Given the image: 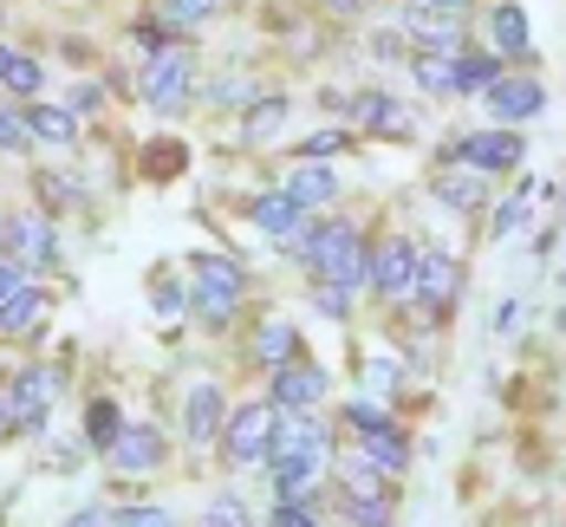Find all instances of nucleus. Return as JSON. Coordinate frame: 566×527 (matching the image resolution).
Masks as SVG:
<instances>
[{"label": "nucleus", "instance_id": "f3484780", "mask_svg": "<svg viewBox=\"0 0 566 527\" xmlns=\"http://www.w3.org/2000/svg\"><path fill=\"white\" fill-rule=\"evenodd\" d=\"M40 319H46V293L40 287H20L0 299V333L7 339H27V333H40Z\"/></svg>", "mask_w": 566, "mask_h": 527}, {"label": "nucleus", "instance_id": "dca6fc26", "mask_svg": "<svg viewBox=\"0 0 566 527\" xmlns=\"http://www.w3.org/2000/svg\"><path fill=\"white\" fill-rule=\"evenodd\" d=\"M352 112H358L365 130H385V137H410V130H417V117L403 112L391 92H358V105H352Z\"/></svg>", "mask_w": 566, "mask_h": 527}, {"label": "nucleus", "instance_id": "72a5a7b5", "mask_svg": "<svg viewBox=\"0 0 566 527\" xmlns=\"http://www.w3.org/2000/svg\"><path fill=\"white\" fill-rule=\"evenodd\" d=\"M112 521L117 527H170V515H164V508H117Z\"/></svg>", "mask_w": 566, "mask_h": 527}, {"label": "nucleus", "instance_id": "e433bc0d", "mask_svg": "<svg viewBox=\"0 0 566 527\" xmlns=\"http://www.w3.org/2000/svg\"><path fill=\"white\" fill-rule=\"evenodd\" d=\"M333 150H345V137H339V130H319V137H306V150H300V157L313 164V157H333Z\"/></svg>", "mask_w": 566, "mask_h": 527}, {"label": "nucleus", "instance_id": "a19ab883", "mask_svg": "<svg viewBox=\"0 0 566 527\" xmlns=\"http://www.w3.org/2000/svg\"><path fill=\"white\" fill-rule=\"evenodd\" d=\"M274 527H319V521H313V508H281Z\"/></svg>", "mask_w": 566, "mask_h": 527}, {"label": "nucleus", "instance_id": "4468645a", "mask_svg": "<svg viewBox=\"0 0 566 527\" xmlns=\"http://www.w3.org/2000/svg\"><path fill=\"white\" fill-rule=\"evenodd\" d=\"M410 274H417V247H410L403 234H391V241L371 254V287L391 293V299H403V293H410Z\"/></svg>", "mask_w": 566, "mask_h": 527}, {"label": "nucleus", "instance_id": "58836bf2", "mask_svg": "<svg viewBox=\"0 0 566 527\" xmlns=\"http://www.w3.org/2000/svg\"><path fill=\"white\" fill-rule=\"evenodd\" d=\"M20 287H27V267L0 254V299H7V293H20Z\"/></svg>", "mask_w": 566, "mask_h": 527}, {"label": "nucleus", "instance_id": "2f4dec72", "mask_svg": "<svg viewBox=\"0 0 566 527\" xmlns=\"http://www.w3.org/2000/svg\"><path fill=\"white\" fill-rule=\"evenodd\" d=\"M27 144H33V130H27V117H20V112H7V105H0V150H27Z\"/></svg>", "mask_w": 566, "mask_h": 527}, {"label": "nucleus", "instance_id": "c9c22d12", "mask_svg": "<svg viewBox=\"0 0 566 527\" xmlns=\"http://www.w3.org/2000/svg\"><path fill=\"white\" fill-rule=\"evenodd\" d=\"M313 299H319L333 319H345V306H352V293H345V287H326V281H313Z\"/></svg>", "mask_w": 566, "mask_h": 527}, {"label": "nucleus", "instance_id": "0eeeda50", "mask_svg": "<svg viewBox=\"0 0 566 527\" xmlns=\"http://www.w3.org/2000/svg\"><path fill=\"white\" fill-rule=\"evenodd\" d=\"M7 261H20L27 274L33 267H53V254H59V234H53V215H40V209H27V215H13L7 222Z\"/></svg>", "mask_w": 566, "mask_h": 527}, {"label": "nucleus", "instance_id": "79ce46f5", "mask_svg": "<svg viewBox=\"0 0 566 527\" xmlns=\"http://www.w3.org/2000/svg\"><path fill=\"white\" fill-rule=\"evenodd\" d=\"M521 319H527V299H509V306H502V319H495V326H502V333H514V326H521Z\"/></svg>", "mask_w": 566, "mask_h": 527}, {"label": "nucleus", "instance_id": "bb28decb", "mask_svg": "<svg viewBox=\"0 0 566 527\" xmlns=\"http://www.w3.org/2000/svg\"><path fill=\"white\" fill-rule=\"evenodd\" d=\"M417 85L423 92H455V53H417Z\"/></svg>", "mask_w": 566, "mask_h": 527}, {"label": "nucleus", "instance_id": "412c9836", "mask_svg": "<svg viewBox=\"0 0 566 527\" xmlns=\"http://www.w3.org/2000/svg\"><path fill=\"white\" fill-rule=\"evenodd\" d=\"M0 85H7V92H20V98H33V92L46 85V65H40V59H27V53H13V46H0Z\"/></svg>", "mask_w": 566, "mask_h": 527}, {"label": "nucleus", "instance_id": "1a4fd4ad", "mask_svg": "<svg viewBox=\"0 0 566 527\" xmlns=\"http://www.w3.org/2000/svg\"><path fill=\"white\" fill-rule=\"evenodd\" d=\"M189 85H196L189 53H157L150 65H144V98H150L157 112H176V105L189 98Z\"/></svg>", "mask_w": 566, "mask_h": 527}, {"label": "nucleus", "instance_id": "a878e982", "mask_svg": "<svg viewBox=\"0 0 566 527\" xmlns=\"http://www.w3.org/2000/svg\"><path fill=\"white\" fill-rule=\"evenodd\" d=\"M502 78V59L489 53H455V92H489Z\"/></svg>", "mask_w": 566, "mask_h": 527}, {"label": "nucleus", "instance_id": "c756f323", "mask_svg": "<svg viewBox=\"0 0 566 527\" xmlns=\"http://www.w3.org/2000/svg\"><path fill=\"white\" fill-rule=\"evenodd\" d=\"M281 124H286V98H261V105L248 112V137H254V144H268Z\"/></svg>", "mask_w": 566, "mask_h": 527}, {"label": "nucleus", "instance_id": "f257e3e1", "mask_svg": "<svg viewBox=\"0 0 566 527\" xmlns=\"http://www.w3.org/2000/svg\"><path fill=\"white\" fill-rule=\"evenodd\" d=\"M268 468H274L281 508H313V488L333 468V430L319 417H281L268 443Z\"/></svg>", "mask_w": 566, "mask_h": 527}, {"label": "nucleus", "instance_id": "f03ea898", "mask_svg": "<svg viewBox=\"0 0 566 527\" xmlns=\"http://www.w3.org/2000/svg\"><path fill=\"white\" fill-rule=\"evenodd\" d=\"M300 254H306V274H313V281H326V287H365V281H371V254H365V234L352 229V222H339V215H333V222H319V229L306 234V247H300Z\"/></svg>", "mask_w": 566, "mask_h": 527}, {"label": "nucleus", "instance_id": "cd10ccee", "mask_svg": "<svg viewBox=\"0 0 566 527\" xmlns=\"http://www.w3.org/2000/svg\"><path fill=\"white\" fill-rule=\"evenodd\" d=\"M345 521L352 527H391V488L385 495H345Z\"/></svg>", "mask_w": 566, "mask_h": 527}, {"label": "nucleus", "instance_id": "f8f14e48", "mask_svg": "<svg viewBox=\"0 0 566 527\" xmlns=\"http://www.w3.org/2000/svg\"><path fill=\"white\" fill-rule=\"evenodd\" d=\"M13 398H20V430H40L53 417V398H59V371L53 365H27L13 378Z\"/></svg>", "mask_w": 566, "mask_h": 527}, {"label": "nucleus", "instance_id": "423d86ee", "mask_svg": "<svg viewBox=\"0 0 566 527\" xmlns=\"http://www.w3.org/2000/svg\"><path fill=\"white\" fill-rule=\"evenodd\" d=\"M326 398V371L319 365H306V358H293L274 371V391H268V404L281 410V417H313Z\"/></svg>", "mask_w": 566, "mask_h": 527}, {"label": "nucleus", "instance_id": "473e14b6", "mask_svg": "<svg viewBox=\"0 0 566 527\" xmlns=\"http://www.w3.org/2000/svg\"><path fill=\"white\" fill-rule=\"evenodd\" d=\"M521 222H527V196H509V202L495 209V234H514Z\"/></svg>", "mask_w": 566, "mask_h": 527}, {"label": "nucleus", "instance_id": "7ed1b4c3", "mask_svg": "<svg viewBox=\"0 0 566 527\" xmlns=\"http://www.w3.org/2000/svg\"><path fill=\"white\" fill-rule=\"evenodd\" d=\"M274 423H281V410H274V404H241V410H234V417L222 423V450H228V463H234V468L268 463Z\"/></svg>", "mask_w": 566, "mask_h": 527}, {"label": "nucleus", "instance_id": "5701e85b", "mask_svg": "<svg viewBox=\"0 0 566 527\" xmlns=\"http://www.w3.org/2000/svg\"><path fill=\"white\" fill-rule=\"evenodd\" d=\"M437 196L450 202L455 215H469V209H482V176L475 170H443L437 176Z\"/></svg>", "mask_w": 566, "mask_h": 527}, {"label": "nucleus", "instance_id": "6e6552de", "mask_svg": "<svg viewBox=\"0 0 566 527\" xmlns=\"http://www.w3.org/2000/svg\"><path fill=\"white\" fill-rule=\"evenodd\" d=\"M455 164L475 170V176H502V170L521 164V137H514V130H475V137L455 144Z\"/></svg>", "mask_w": 566, "mask_h": 527}, {"label": "nucleus", "instance_id": "ea45409f", "mask_svg": "<svg viewBox=\"0 0 566 527\" xmlns=\"http://www.w3.org/2000/svg\"><path fill=\"white\" fill-rule=\"evenodd\" d=\"M410 7H423V13H443V20H462V13H469V0H410Z\"/></svg>", "mask_w": 566, "mask_h": 527}, {"label": "nucleus", "instance_id": "49530a36", "mask_svg": "<svg viewBox=\"0 0 566 527\" xmlns=\"http://www.w3.org/2000/svg\"><path fill=\"white\" fill-rule=\"evenodd\" d=\"M560 333H566V306H560Z\"/></svg>", "mask_w": 566, "mask_h": 527}, {"label": "nucleus", "instance_id": "a211bd4d", "mask_svg": "<svg viewBox=\"0 0 566 527\" xmlns=\"http://www.w3.org/2000/svg\"><path fill=\"white\" fill-rule=\"evenodd\" d=\"M222 423H228L222 391H216V384H196V391H189V443H216Z\"/></svg>", "mask_w": 566, "mask_h": 527}, {"label": "nucleus", "instance_id": "7c9ffc66", "mask_svg": "<svg viewBox=\"0 0 566 527\" xmlns=\"http://www.w3.org/2000/svg\"><path fill=\"white\" fill-rule=\"evenodd\" d=\"M202 527H248V502H241V495H216V502L202 508Z\"/></svg>", "mask_w": 566, "mask_h": 527}, {"label": "nucleus", "instance_id": "c03bdc74", "mask_svg": "<svg viewBox=\"0 0 566 527\" xmlns=\"http://www.w3.org/2000/svg\"><path fill=\"white\" fill-rule=\"evenodd\" d=\"M72 527H105V508H85V515H78Z\"/></svg>", "mask_w": 566, "mask_h": 527}, {"label": "nucleus", "instance_id": "4c0bfd02", "mask_svg": "<svg viewBox=\"0 0 566 527\" xmlns=\"http://www.w3.org/2000/svg\"><path fill=\"white\" fill-rule=\"evenodd\" d=\"M176 170H182V150L176 144H164V150L150 144V176H176Z\"/></svg>", "mask_w": 566, "mask_h": 527}, {"label": "nucleus", "instance_id": "2eb2a0df", "mask_svg": "<svg viewBox=\"0 0 566 527\" xmlns=\"http://www.w3.org/2000/svg\"><path fill=\"white\" fill-rule=\"evenodd\" d=\"M489 105H495L502 124H527V117H541L547 92H541L534 78H495V85H489Z\"/></svg>", "mask_w": 566, "mask_h": 527}, {"label": "nucleus", "instance_id": "de8ad7c7", "mask_svg": "<svg viewBox=\"0 0 566 527\" xmlns=\"http://www.w3.org/2000/svg\"><path fill=\"white\" fill-rule=\"evenodd\" d=\"M560 281H566V261H560Z\"/></svg>", "mask_w": 566, "mask_h": 527}, {"label": "nucleus", "instance_id": "9b49d317", "mask_svg": "<svg viewBox=\"0 0 566 527\" xmlns=\"http://www.w3.org/2000/svg\"><path fill=\"white\" fill-rule=\"evenodd\" d=\"M254 229L261 234H274V241H286V247H306V234H313V215L293 202V196H261L254 202Z\"/></svg>", "mask_w": 566, "mask_h": 527}, {"label": "nucleus", "instance_id": "393cba45", "mask_svg": "<svg viewBox=\"0 0 566 527\" xmlns=\"http://www.w3.org/2000/svg\"><path fill=\"white\" fill-rule=\"evenodd\" d=\"M117 430H124V417H117V404H112V398H92V410H85V443L112 456Z\"/></svg>", "mask_w": 566, "mask_h": 527}, {"label": "nucleus", "instance_id": "f704fd0d", "mask_svg": "<svg viewBox=\"0 0 566 527\" xmlns=\"http://www.w3.org/2000/svg\"><path fill=\"white\" fill-rule=\"evenodd\" d=\"M216 7H222V0H164V13H170V20H209Z\"/></svg>", "mask_w": 566, "mask_h": 527}, {"label": "nucleus", "instance_id": "39448f33", "mask_svg": "<svg viewBox=\"0 0 566 527\" xmlns=\"http://www.w3.org/2000/svg\"><path fill=\"white\" fill-rule=\"evenodd\" d=\"M345 423H352V436H358V450H365L371 463L385 468V475H397V468H403V456H410V450H403V436H397V423H391V417H385L378 404H365V398H358V404L345 410Z\"/></svg>", "mask_w": 566, "mask_h": 527}, {"label": "nucleus", "instance_id": "ddd939ff", "mask_svg": "<svg viewBox=\"0 0 566 527\" xmlns=\"http://www.w3.org/2000/svg\"><path fill=\"white\" fill-rule=\"evenodd\" d=\"M112 463L124 475H150V468L164 463V436H157V423H124L112 443Z\"/></svg>", "mask_w": 566, "mask_h": 527}, {"label": "nucleus", "instance_id": "37998d69", "mask_svg": "<svg viewBox=\"0 0 566 527\" xmlns=\"http://www.w3.org/2000/svg\"><path fill=\"white\" fill-rule=\"evenodd\" d=\"M371 384H378V391H391V384H397V365H385V358H378V365H371Z\"/></svg>", "mask_w": 566, "mask_h": 527}, {"label": "nucleus", "instance_id": "a18cd8bd", "mask_svg": "<svg viewBox=\"0 0 566 527\" xmlns=\"http://www.w3.org/2000/svg\"><path fill=\"white\" fill-rule=\"evenodd\" d=\"M326 7H333V13H358V0H326Z\"/></svg>", "mask_w": 566, "mask_h": 527}, {"label": "nucleus", "instance_id": "c85d7f7f", "mask_svg": "<svg viewBox=\"0 0 566 527\" xmlns=\"http://www.w3.org/2000/svg\"><path fill=\"white\" fill-rule=\"evenodd\" d=\"M489 27H495V46H502V53H527V13H521V7H495Z\"/></svg>", "mask_w": 566, "mask_h": 527}, {"label": "nucleus", "instance_id": "6ab92c4d", "mask_svg": "<svg viewBox=\"0 0 566 527\" xmlns=\"http://www.w3.org/2000/svg\"><path fill=\"white\" fill-rule=\"evenodd\" d=\"M254 358L268 365V371H281L300 358V333L286 326V319H261V333H254Z\"/></svg>", "mask_w": 566, "mask_h": 527}, {"label": "nucleus", "instance_id": "20e7f679", "mask_svg": "<svg viewBox=\"0 0 566 527\" xmlns=\"http://www.w3.org/2000/svg\"><path fill=\"white\" fill-rule=\"evenodd\" d=\"M241 293H248V274H241L228 254H209V261L196 267V313H202L209 326H222L228 313L241 306Z\"/></svg>", "mask_w": 566, "mask_h": 527}, {"label": "nucleus", "instance_id": "aec40b11", "mask_svg": "<svg viewBox=\"0 0 566 527\" xmlns=\"http://www.w3.org/2000/svg\"><path fill=\"white\" fill-rule=\"evenodd\" d=\"M286 196H293L300 209H313V202H333V196H339V176L326 170V164H300V170H293V182H286Z\"/></svg>", "mask_w": 566, "mask_h": 527}, {"label": "nucleus", "instance_id": "b1692460", "mask_svg": "<svg viewBox=\"0 0 566 527\" xmlns=\"http://www.w3.org/2000/svg\"><path fill=\"white\" fill-rule=\"evenodd\" d=\"M339 482H345V495H385V468L371 463L365 450H352L339 463Z\"/></svg>", "mask_w": 566, "mask_h": 527}, {"label": "nucleus", "instance_id": "9d476101", "mask_svg": "<svg viewBox=\"0 0 566 527\" xmlns=\"http://www.w3.org/2000/svg\"><path fill=\"white\" fill-rule=\"evenodd\" d=\"M455 281H462V274H455L450 254H443V247H423V254H417V274H410V293H417L430 313H450Z\"/></svg>", "mask_w": 566, "mask_h": 527}, {"label": "nucleus", "instance_id": "4be33fe9", "mask_svg": "<svg viewBox=\"0 0 566 527\" xmlns=\"http://www.w3.org/2000/svg\"><path fill=\"white\" fill-rule=\"evenodd\" d=\"M20 117H27V130H33L40 144H59V150L78 137V117L65 112V105H40V112H20Z\"/></svg>", "mask_w": 566, "mask_h": 527}]
</instances>
